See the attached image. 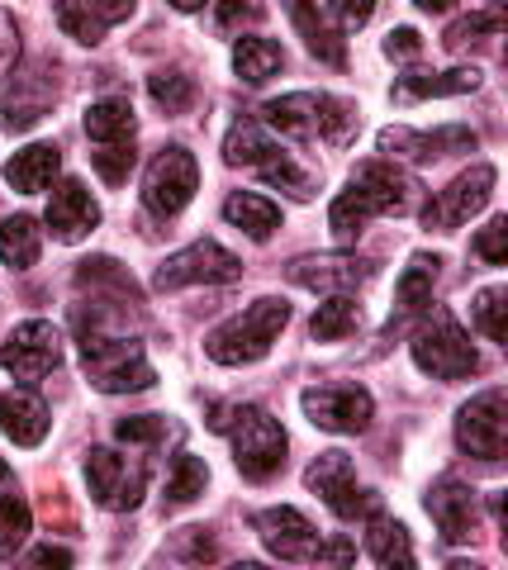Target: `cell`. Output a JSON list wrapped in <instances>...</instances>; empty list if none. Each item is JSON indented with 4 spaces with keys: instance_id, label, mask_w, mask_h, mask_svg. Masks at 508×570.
I'll use <instances>...</instances> for the list:
<instances>
[{
    "instance_id": "obj_21",
    "label": "cell",
    "mask_w": 508,
    "mask_h": 570,
    "mask_svg": "<svg viewBox=\"0 0 508 570\" xmlns=\"http://www.w3.org/2000/svg\"><path fill=\"white\" fill-rule=\"evenodd\" d=\"M52 428V414L39 395H29V390H6L0 395V433H6L14 448H39Z\"/></svg>"
},
{
    "instance_id": "obj_48",
    "label": "cell",
    "mask_w": 508,
    "mask_h": 570,
    "mask_svg": "<svg viewBox=\"0 0 508 570\" xmlns=\"http://www.w3.org/2000/svg\"><path fill=\"white\" fill-rule=\"evenodd\" d=\"M447 570H485V566H476V561H451Z\"/></svg>"
},
{
    "instance_id": "obj_26",
    "label": "cell",
    "mask_w": 508,
    "mask_h": 570,
    "mask_svg": "<svg viewBox=\"0 0 508 570\" xmlns=\"http://www.w3.org/2000/svg\"><path fill=\"white\" fill-rule=\"evenodd\" d=\"M133 100L129 96H104L86 105V138L96 148H110V142H133Z\"/></svg>"
},
{
    "instance_id": "obj_37",
    "label": "cell",
    "mask_w": 508,
    "mask_h": 570,
    "mask_svg": "<svg viewBox=\"0 0 508 570\" xmlns=\"http://www.w3.org/2000/svg\"><path fill=\"white\" fill-rule=\"evenodd\" d=\"M499 29H504V10H495V6H489V10H470V14H461V20L442 33V43L457 52L470 39H480V33H499Z\"/></svg>"
},
{
    "instance_id": "obj_22",
    "label": "cell",
    "mask_w": 508,
    "mask_h": 570,
    "mask_svg": "<svg viewBox=\"0 0 508 570\" xmlns=\"http://www.w3.org/2000/svg\"><path fill=\"white\" fill-rule=\"evenodd\" d=\"M295 29L305 33V48L328 67H347V39L342 24L332 20V6H290Z\"/></svg>"
},
{
    "instance_id": "obj_1",
    "label": "cell",
    "mask_w": 508,
    "mask_h": 570,
    "mask_svg": "<svg viewBox=\"0 0 508 570\" xmlns=\"http://www.w3.org/2000/svg\"><path fill=\"white\" fill-rule=\"evenodd\" d=\"M418 176L395 163H361L338 200L328 205V228L338 243H357V234L380 214H409L418 205Z\"/></svg>"
},
{
    "instance_id": "obj_44",
    "label": "cell",
    "mask_w": 508,
    "mask_h": 570,
    "mask_svg": "<svg viewBox=\"0 0 508 570\" xmlns=\"http://www.w3.org/2000/svg\"><path fill=\"white\" fill-rule=\"evenodd\" d=\"M14 52H20V24H14L6 10H0V67H10Z\"/></svg>"
},
{
    "instance_id": "obj_23",
    "label": "cell",
    "mask_w": 508,
    "mask_h": 570,
    "mask_svg": "<svg viewBox=\"0 0 508 570\" xmlns=\"http://www.w3.org/2000/svg\"><path fill=\"white\" fill-rule=\"evenodd\" d=\"M437 272H442V257H432V253L409 257L405 276H399V285H395V314H390V328H395V324H405V318H414V314H424V309L432 305Z\"/></svg>"
},
{
    "instance_id": "obj_36",
    "label": "cell",
    "mask_w": 508,
    "mask_h": 570,
    "mask_svg": "<svg viewBox=\"0 0 508 570\" xmlns=\"http://www.w3.org/2000/svg\"><path fill=\"white\" fill-rule=\"evenodd\" d=\"M504 285H489V291H480L476 299H470V318H476V328L489 337V343H504L508 337V328H504Z\"/></svg>"
},
{
    "instance_id": "obj_10",
    "label": "cell",
    "mask_w": 508,
    "mask_h": 570,
    "mask_svg": "<svg viewBox=\"0 0 508 570\" xmlns=\"http://www.w3.org/2000/svg\"><path fill=\"white\" fill-rule=\"evenodd\" d=\"M242 276V262L229 253L223 243L215 238H200L171 253L162 266H157V291H181V285H223V281H238Z\"/></svg>"
},
{
    "instance_id": "obj_32",
    "label": "cell",
    "mask_w": 508,
    "mask_h": 570,
    "mask_svg": "<svg viewBox=\"0 0 508 570\" xmlns=\"http://www.w3.org/2000/svg\"><path fill=\"white\" fill-rule=\"evenodd\" d=\"M209 485V466L200 456H171V466H167V509H186V504H196V499L205 494Z\"/></svg>"
},
{
    "instance_id": "obj_41",
    "label": "cell",
    "mask_w": 508,
    "mask_h": 570,
    "mask_svg": "<svg viewBox=\"0 0 508 570\" xmlns=\"http://www.w3.org/2000/svg\"><path fill=\"white\" fill-rule=\"evenodd\" d=\"M114 438H119V442H143V448H152V442L167 438V419H157V414L119 419V423H114Z\"/></svg>"
},
{
    "instance_id": "obj_45",
    "label": "cell",
    "mask_w": 508,
    "mask_h": 570,
    "mask_svg": "<svg viewBox=\"0 0 508 570\" xmlns=\"http://www.w3.org/2000/svg\"><path fill=\"white\" fill-rule=\"evenodd\" d=\"M186 542H190V561H215V542L205 538V528H186Z\"/></svg>"
},
{
    "instance_id": "obj_46",
    "label": "cell",
    "mask_w": 508,
    "mask_h": 570,
    "mask_svg": "<svg viewBox=\"0 0 508 570\" xmlns=\"http://www.w3.org/2000/svg\"><path fill=\"white\" fill-rule=\"evenodd\" d=\"M215 20H219L223 29H233V24L257 20V10H252V6H219V10H215Z\"/></svg>"
},
{
    "instance_id": "obj_35",
    "label": "cell",
    "mask_w": 508,
    "mask_h": 570,
    "mask_svg": "<svg viewBox=\"0 0 508 570\" xmlns=\"http://www.w3.org/2000/svg\"><path fill=\"white\" fill-rule=\"evenodd\" d=\"M29 523H33V513L20 494H0V557L14 561V551L24 547L29 538Z\"/></svg>"
},
{
    "instance_id": "obj_18",
    "label": "cell",
    "mask_w": 508,
    "mask_h": 570,
    "mask_svg": "<svg viewBox=\"0 0 508 570\" xmlns=\"http://www.w3.org/2000/svg\"><path fill=\"white\" fill-rule=\"evenodd\" d=\"M252 532L267 542V551H271V557H280V561H305L309 551L319 547V532H313V523L305 519L300 509H290V504L252 513Z\"/></svg>"
},
{
    "instance_id": "obj_4",
    "label": "cell",
    "mask_w": 508,
    "mask_h": 570,
    "mask_svg": "<svg viewBox=\"0 0 508 570\" xmlns=\"http://www.w3.org/2000/svg\"><path fill=\"white\" fill-rule=\"evenodd\" d=\"M286 324H290L286 299L261 295L242 314L223 318V324L205 337V352H209V362H219V366H252V362H261V356L271 352V343L280 337Z\"/></svg>"
},
{
    "instance_id": "obj_39",
    "label": "cell",
    "mask_w": 508,
    "mask_h": 570,
    "mask_svg": "<svg viewBox=\"0 0 508 570\" xmlns=\"http://www.w3.org/2000/svg\"><path fill=\"white\" fill-rule=\"evenodd\" d=\"M309 557H313V570H352L357 566V542L347 538V532H332V538L313 547Z\"/></svg>"
},
{
    "instance_id": "obj_28",
    "label": "cell",
    "mask_w": 508,
    "mask_h": 570,
    "mask_svg": "<svg viewBox=\"0 0 508 570\" xmlns=\"http://www.w3.org/2000/svg\"><path fill=\"white\" fill-rule=\"evenodd\" d=\"M223 219H229L233 228H242L248 238L257 243H267L276 228H280V205L267 200V195H252V190H238L223 200Z\"/></svg>"
},
{
    "instance_id": "obj_5",
    "label": "cell",
    "mask_w": 508,
    "mask_h": 570,
    "mask_svg": "<svg viewBox=\"0 0 508 570\" xmlns=\"http://www.w3.org/2000/svg\"><path fill=\"white\" fill-rule=\"evenodd\" d=\"M223 438H233V461H238V471L252 480V485H261V480H271L280 466H286V448H290V438H286V428H280L267 409H257V404H238V414H233V428Z\"/></svg>"
},
{
    "instance_id": "obj_42",
    "label": "cell",
    "mask_w": 508,
    "mask_h": 570,
    "mask_svg": "<svg viewBox=\"0 0 508 570\" xmlns=\"http://www.w3.org/2000/svg\"><path fill=\"white\" fill-rule=\"evenodd\" d=\"M385 52H390V58H399V62H409V58H418V52H424V39H418L414 29H395L390 39H385Z\"/></svg>"
},
{
    "instance_id": "obj_17",
    "label": "cell",
    "mask_w": 508,
    "mask_h": 570,
    "mask_svg": "<svg viewBox=\"0 0 508 570\" xmlns=\"http://www.w3.org/2000/svg\"><path fill=\"white\" fill-rule=\"evenodd\" d=\"M476 129L447 124V129L418 134V129H380V153L390 157H409V163H437L447 153H476Z\"/></svg>"
},
{
    "instance_id": "obj_24",
    "label": "cell",
    "mask_w": 508,
    "mask_h": 570,
    "mask_svg": "<svg viewBox=\"0 0 508 570\" xmlns=\"http://www.w3.org/2000/svg\"><path fill=\"white\" fill-rule=\"evenodd\" d=\"M366 551H371V561L380 570H418L409 528L399 519H390V513H380V509L366 519Z\"/></svg>"
},
{
    "instance_id": "obj_20",
    "label": "cell",
    "mask_w": 508,
    "mask_h": 570,
    "mask_svg": "<svg viewBox=\"0 0 508 570\" xmlns=\"http://www.w3.org/2000/svg\"><path fill=\"white\" fill-rule=\"evenodd\" d=\"M100 224V205L91 200V190H86L77 176H67V181L52 186L48 195V228L58 243H81L91 228Z\"/></svg>"
},
{
    "instance_id": "obj_15",
    "label": "cell",
    "mask_w": 508,
    "mask_h": 570,
    "mask_svg": "<svg viewBox=\"0 0 508 570\" xmlns=\"http://www.w3.org/2000/svg\"><path fill=\"white\" fill-rule=\"evenodd\" d=\"M428 513L437 532H442L447 547H461L480 532V513H476V490L466 485V480L457 475H442L437 485L428 490Z\"/></svg>"
},
{
    "instance_id": "obj_7",
    "label": "cell",
    "mask_w": 508,
    "mask_h": 570,
    "mask_svg": "<svg viewBox=\"0 0 508 570\" xmlns=\"http://www.w3.org/2000/svg\"><path fill=\"white\" fill-rule=\"evenodd\" d=\"M86 485H91V499L110 513H129L138 509V499L148 490V466L143 461H129L114 448H91L86 456Z\"/></svg>"
},
{
    "instance_id": "obj_13",
    "label": "cell",
    "mask_w": 508,
    "mask_h": 570,
    "mask_svg": "<svg viewBox=\"0 0 508 570\" xmlns=\"http://www.w3.org/2000/svg\"><path fill=\"white\" fill-rule=\"evenodd\" d=\"M58 362H62V333L52 328L48 318H29V324H20L0 343V366L24 385L43 381L48 371H58Z\"/></svg>"
},
{
    "instance_id": "obj_19",
    "label": "cell",
    "mask_w": 508,
    "mask_h": 570,
    "mask_svg": "<svg viewBox=\"0 0 508 570\" xmlns=\"http://www.w3.org/2000/svg\"><path fill=\"white\" fill-rule=\"evenodd\" d=\"M286 272H290L295 285H305V291L342 295V291H352V285H361L366 276H371V262H361L352 253H328V257H295Z\"/></svg>"
},
{
    "instance_id": "obj_31",
    "label": "cell",
    "mask_w": 508,
    "mask_h": 570,
    "mask_svg": "<svg viewBox=\"0 0 508 570\" xmlns=\"http://www.w3.org/2000/svg\"><path fill=\"white\" fill-rule=\"evenodd\" d=\"M43 253V228L39 219H29V214H14V219L0 224V262L10 266V272H29L33 262Z\"/></svg>"
},
{
    "instance_id": "obj_25",
    "label": "cell",
    "mask_w": 508,
    "mask_h": 570,
    "mask_svg": "<svg viewBox=\"0 0 508 570\" xmlns=\"http://www.w3.org/2000/svg\"><path fill=\"white\" fill-rule=\"evenodd\" d=\"M480 86V67H451V71H409L395 81V100H424V96H466Z\"/></svg>"
},
{
    "instance_id": "obj_6",
    "label": "cell",
    "mask_w": 508,
    "mask_h": 570,
    "mask_svg": "<svg viewBox=\"0 0 508 570\" xmlns=\"http://www.w3.org/2000/svg\"><path fill=\"white\" fill-rule=\"evenodd\" d=\"M414 366L432 381H466L480 371V352L470 343V333L451 318L447 309L432 314V324L414 337Z\"/></svg>"
},
{
    "instance_id": "obj_11",
    "label": "cell",
    "mask_w": 508,
    "mask_h": 570,
    "mask_svg": "<svg viewBox=\"0 0 508 570\" xmlns=\"http://www.w3.org/2000/svg\"><path fill=\"white\" fill-rule=\"evenodd\" d=\"M200 190V167L196 157H190L186 148H162L148 163V176H143V205L152 214H162V219H171V214H181L190 200H196Z\"/></svg>"
},
{
    "instance_id": "obj_34",
    "label": "cell",
    "mask_w": 508,
    "mask_h": 570,
    "mask_svg": "<svg viewBox=\"0 0 508 570\" xmlns=\"http://www.w3.org/2000/svg\"><path fill=\"white\" fill-rule=\"evenodd\" d=\"M148 96L162 105L167 115H186L190 105H196V81H190L186 71H152V77H148Z\"/></svg>"
},
{
    "instance_id": "obj_14",
    "label": "cell",
    "mask_w": 508,
    "mask_h": 570,
    "mask_svg": "<svg viewBox=\"0 0 508 570\" xmlns=\"http://www.w3.org/2000/svg\"><path fill=\"white\" fill-rule=\"evenodd\" d=\"M305 414L323 433H366L376 419V400L361 385H313L300 395Z\"/></svg>"
},
{
    "instance_id": "obj_8",
    "label": "cell",
    "mask_w": 508,
    "mask_h": 570,
    "mask_svg": "<svg viewBox=\"0 0 508 570\" xmlns=\"http://www.w3.org/2000/svg\"><path fill=\"white\" fill-rule=\"evenodd\" d=\"M457 448L476 461H499L508 448V395L504 385L480 390L457 414Z\"/></svg>"
},
{
    "instance_id": "obj_38",
    "label": "cell",
    "mask_w": 508,
    "mask_h": 570,
    "mask_svg": "<svg viewBox=\"0 0 508 570\" xmlns=\"http://www.w3.org/2000/svg\"><path fill=\"white\" fill-rule=\"evenodd\" d=\"M91 163H96V171H100L110 186H124L129 171H133V163H138V153H133V142H110V148H96V153H91Z\"/></svg>"
},
{
    "instance_id": "obj_30",
    "label": "cell",
    "mask_w": 508,
    "mask_h": 570,
    "mask_svg": "<svg viewBox=\"0 0 508 570\" xmlns=\"http://www.w3.org/2000/svg\"><path fill=\"white\" fill-rule=\"evenodd\" d=\"M129 14H133V6H58V29L67 39L96 48L104 39V24L129 20Z\"/></svg>"
},
{
    "instance_id": "obj_9",
    "label": "cell",
    "mask_w": 508,
    "mask_h": 570,
    "mask_svg": "<svg viewBox=\"0 0 508 570\" xmlns=\"http://www.w3.org/2000/svg\"><path fill=\"white\" fill-rule=\"evenodd\" d=\"M489 195H495V167L476 163L470 171L451 176V181L424 205V224L437 228V234H451V228H461L466 219H476V214L489 205Z\"/></svg>"
},
{
    "instance_id": "obj_12",
    "label": "cell",
    "mask_w": 508,
    "mask_h": 570,
    "mask_svg": "<svg viewBox=\"0 0 508 570\" xmlns=\"http://www.w3.org/2000/svg\"><path fill=\"white\" fill-rule=\"evenodd\" d=\"M305 485L319 494L342 523L371 519V513H376V494L357 490V466H352V456H347V452H323V456L305 471Z\"/></svg>"
},
{
    "instance_id": "obj_3",
    "label": "cell",
    "mask_w": 508,
    "mask_h": 570,
    "mask_svg": "<svg viewBox=\"0 0 508 570\" xmlns=\"http://www.w3.org/2000/svg\"><path fill=\"white\" fill-rule=\"evenodd\" d=\"M261 129H276L286 138H305V142H328V148H347L357 138L361 119L347 100L323 96V91H295L261 105Z\"/></svg>"
},
{
    "instance_id": "obj_2",
    "label": "cell",
    "mask_w": 508,
    "mask_h": 570,
    "mask_svg": "<svg viewBox=\"0 0 508 570\" xmlns=\"http://www.w3.org/2000/svg\"><path fill=\"white\" fill-rule=\"evenodd\" d=\"M77 333H81V366L86 381L104 395H129V390H148L157 376L143 356V343L129 333H114L104 309H77Z\"/></svg>"
},
{
    "instance_id": "obj_49",
    "label": "cell",
    "mask_w": 508,
    "mask_h": 570,
    "mask_svg": "<svg viewBox=\"0 0 508 570\" xmlns=\"http://www.w3.org/2000/svg\"><path fill=\"white\" fill-rule=\"evenodd\" d=\"M229 570H267V566H257V561H238V566H229Z\"/></svg>"
},
{
    "instance_id": "obj_27",
    "label": "cell",
    "mask_w": 508,
    "mask_h": 570,
    "mask_svg": "<svg viewBox=\"0 0 508 570\" xmlns=\"http://www.w3.org/2000/svg\"><path fill=\"white\" fill-rule=\"evenodd\" d=\"M58 167H62V153L52 148V142H29V148H20L6 163V181L14 190H24V195H39V190L52 186Z\"/></svg>"
},
{
    "instance_id": "obj_29",
    "label": "cell",
    "mask_w": 508,
    "mask_h": 570,
    "mask_svg": "<svg viewBox=\"0 0 508 570\" xmlns=\"http://www.w3.org/2000/svg\"><path fill=\"white\" fill-rule=\"evenodd\" d=\"M280 67H286V48H280L276 39H261V33H242V39L233 43V71H238V81L261 86V81H271Z\"/></svg>"
},
{
    "instance_id": "obj_40",
    "label": "cell",
    "mask_w": 508,
    "mask_h": 570,
    "mask_svg": "<svg viewBox=\"0 0 508 570\" xmlns=\"http://www.w3.org/2000/svg\"><path fill=\"white\" fill-rule=\"evenodd\" d=\"M470 253H476L485 266H504L508 262V219H489L476 243H470Z\"/></svg>"
},
{
    "instance_id": "obj_47",
    "label": "cell",
    "mask_w": 508,
    "mask_h": 570,
    "mask_svg": "<svg viewBox=\"0 0 508 570\" xmlns=\"http://www.w3.org/2000/svg\"><path fill=\"white\" fill-rule=\"evenodd\" d=\"M10 485H14V471L6 466V461H0V490H10Z\"/></svg>"
},
{
    "instance_id": "obj_33",
    "label": "cell",
    "mask_w": 508,
    "mask_h": 570,
    "mask_svg": "<svg viewBox=\"0 0 508 570\" xmlns=\"http://www.w3.org/2000/svg\"><path fill=\"white\" fill-rule=\"evenodd\" d=\"M361 324V309H357V299H347V295H328V305H319V314H313V343H342V337H352Z\"/></svg>"
},
{
    "instance_id": "obj_16",
    "label": "cell",
    "mask_w": 508,
    "mask_h": 570,
    "mask_svg": "<svg viewBox=\"0 0 508 570\" xmlns=\"http://www.w3.org/2000/svg\"><path fill=\"white\" fill-rule=\"evenodd\" d=\"M52 100H58V86H52L48 67L43 62H29L10 77V91H6V129L10 134H29L33 124H39Z\"/></svg>"
},
{
    "instance_id": "obj_43",
    "label": "cell",
    "mask_w": 508,
    "mask_h": 570,
    "mask_svg": "<svg viewBox=\"0 0 508 570\" xmlns=\"http://www.w3.org/2000/svg\"><path fill=\"white\" fill-rule=\"evenodd\" d=\"M29 570H72V551L67 547H39L29 557Z\"/></svg>"
}]
</instances>
